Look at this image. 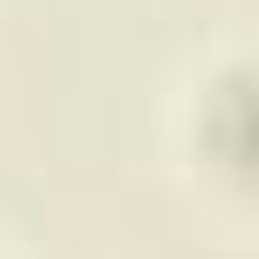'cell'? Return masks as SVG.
Here are the masks:
<instances>
[{
  "instance_id": "obj_1",
  "label": "cell",
  "mask_w": 259,
  "mask_h": 259,
  "mask_svg": "<svg viewBox=\"0 0 259 259\" xmlns=\"http://www.w3.org/2000/svg\"><path fill=\"white\" fill-rule=\"evenodd\" d=\"M204 148L232 176H259V65H222L204 83Z\"/></svg>"
}]
</instances>
